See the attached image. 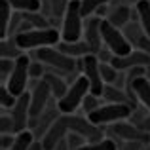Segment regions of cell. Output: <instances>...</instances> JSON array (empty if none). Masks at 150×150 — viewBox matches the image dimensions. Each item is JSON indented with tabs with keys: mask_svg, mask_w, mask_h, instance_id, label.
I'll use <instances>...</instances> for the list:
<instances>
[{
	"mask_svg": "<svg viewBox=\"0 0 150 150\" xmlns=\"http://www.w3.org/2000/svg\"><path fill=\"white\" fill-rule=\"evenodd\" d=\"M15 42L23 51H36L40 48H48V46H57L61 42V33L55 27L33 29L15 34Z\"/></svg>",
	"mask_w": 150,
	"mask_h": 150,
	"instance_id": "obj_1",
	"label": "cell"
},
{
	"mask_svg": "<svg viewBox=\"0 0 150 150\" xmlns=\"http://www.w3.org/2000/svg\"><path fill=\"white\" fill-rule=\"evenodd\" d=\"M84 36V15L80 10V0H70L61 25V40L78 42Z\"/></svg>",
	"mask_w": 150,
	"mask_h": 150,
	"instance_id": "obj_2",
	"label": "cell"
},
{
	"mask_svg": "<svg viewBox=\"0 0 150 150\" xmlns=\"http://www.w3.org/2000/svg\"><path fill=\"white\" fill-rule=\"evenodd\" d=\"M133 110L135 108L131 105H125V103H105L97 110H93L91 114H88V118L95 125L103 127V125H110V124H116V122H122V120H129Z\"/></svg>",
	"mask_w": 150,
	"mask_h": 150,
	"instance_id": "obj_3",
	"label": "cell"
},
{
	"mask_svg": "<svg viewBox=\"0 0 150 150\" xmlns=\"http://www.w3.org/2000/svg\"><path fill=\"white\" fill-rule=\"evenodd\" d=\"M88 93H89V80L84 74H80L69 86V91L57 101V108L61 110V114H74L82 106V103H84Z\"/></svg>",
	"mask_w": 150,
	"mask_h": 150,
	"instance_id": "obj_4",
	"label": "cell"
},
{
	"mask_svg": "<svg viewBox=\"0 0 150 150\" xmlns=\"http://www.w3.org/2000/svg\"><path fill=\"white\" fill-rule=\"evenodd\" d=\"M34 57L40 63H44L46 67H50L51 72H53V70H59V72H74V70H76V65H78V61L74 57L63 53V51L57 50V48H51V46L36 50L34 51Z\"/></svg>",
	"mask_w": 150,
	"mask_h": 150,
	"instance_id": "obj_5",
	"label": "cell"
},
{
	"mask_svg": "<svg viewBox=\"0 0 150 150\" xmlns=\"http://www.w3.org/2000/svg\"><path fill=\"white\" fill-rule=\"evenodd\" d=\"M101 34H103V44L105 48H108L114 55H127L131 53L133 46L129 44V40L125 38L124 30L118 29L116 25L108 21V19H101Z\"/></svg>",
	"mask_w": 150,
	"mask_h": 150,
	"instance_id": "obj_6",
	"label": "cell"
},
{
	"mask_svg": "<svg viewBox=\"0 0 150 150\" xmlns=\"http://www.w3.org/2000/svg\"><path fill=\"white\" fill-rule=\"evenodd\" d=\"M78 67H80L82 74L89 80V91L93 95L103 97V91H105V82H103L101 76V61L97 53H88L84 57L78 59Z\"/></svg>",
	"mask_w": 150,
	"mask_h": 150,
	"instance_id": "obj_7",
	"label": "cell"
},
{
	"mask_svg": "<svg viewBox=\"0 0 150 150\" xmlns=\"http://www.w3.org/2000/svg\"><path fill=\"white\" fill-rule=\"evenodd\" d=\"M29 67H30V57L27 53L19 55V57L15 59V67H13V72H11L10 80H8L6 84H2V86H6L15 97L27 93V86H29V80H30Z\"/></svg>",
	"mask_w": 150,
	"mask_h": 150,
	"instance_id": "obj_8",
	"label": "cell"
},
{
	"mask_svg": "<svg viewBox=\"0 0 150 150\" xmlns=\"http://www.w3.org/2000/svg\"><path fill=\"white\" fill-rule=\"evenodd\" d=\"M69 116V129L74 133H80L82 137H86L88 143H97L103 141V127L95 125L88 116H78V114H67Z\"/></svg>",
	"mask_w": 150,
	"mask_h": 150,
	"instance_id": "obj_9",
	"label": "cell"
},
{
	"mask_svg": "<svg viewBox=\"0 0 150 150\" xmlns=\"http://www.w3.org/2000/svg\"><path fill=\"white\" fill-rule=\"evenodd\" d=\"M53 97L51 88L46 84L44 80H36V84L33 86L30 91V118H36L48 108V103Z\"/></svg>",
	"mask_w": 150,
	"mask_h": 150,
	"instance_id": "obj_10",
	"label": "cell"
},
{
	"mask_svg": "<svg viewBox=\"0 0 150 150\" xmlns=\"http://www.w3.org/2000/svg\"><path fill=\"white\" fill-rule=\"evenodd\" d=\"M108 133L116 135L118 139H122V141H139V143H144V144L150 143V133L143 131L139 125L129 124V122H124V120L112 124V127L108 129Z\"/></svg>",
	"mask_w": 150,
	"mask_h": 150,
	"instance_id": "obj_11",
	"label": "cell"
},
{
	"mask_svg": "<svg viewBox=\"0 0 150 150\" xmlns=\"http://www.w3.org/2000/svg\"><path fill=\"white\" fill-rule=\"evenodd\" d=\"M69 116L67 114H61L57 120L51 124V127L48 129V133L44 135L42 143H44V148L46 150H55L61 141H65V137L69 135Z\"/></svg>",
	"mask_w": 150,
	"mask_h": 150,
	"instance_id": "obj_12",
	"label": "cell"
},
{
	"mask_svg": "<svg viewBox=\"0 0 150 150\" xmlns=\"http://www.w3.org/2000/svg\"><path fill=\"white\" fill-rule=\"evenodd\" d=\"M112 63L118 70H129L133 67H150V53H146L144 50H133L131 53L127 55H114L112 57Z\"/></svg>",
	"mask_w": 150,
	"mask_h": 150,
	"instance_id": "obj_13",
	"label": "cell"
},
{
	"mask_svg": "<svg viewBox=\"0 0 150 150\" xmlns=\"http://www.w3.org/2000/svg\"><path fill=\"white\" fill-rule=\"evenodd\" d=\"M10 114L15 122V131L17 133L29 129V122H30V93L29 91L17 97V103L10 110Z\"/></svg>",
	"mask_w": 150,
	"mask_h": 150,
	"instance_id": "obj_14",
	"label": "cell"
},
{
	"mask_svg": "<svg viewBox=\"0 0 150 150\" xmlns=\"http://www.w3.org/2000/svg\"><path fill=\"white\" fill-rule=\"evenodd\" d=\"M101 19L103 17H88L84 25V40L91 48L93 53H99L103 50V34H101Z\"/></svg>",
	"mask_w": 150,
	"mask_h": 150,
	"instance_id": "obj_15",
	"label": "cell"
},
{
	"mask_svg": "<svg viewBox=\"0 0 150 150\" xmlns=\"http://www.w3.org/2000/svg\"><path fill=\"white\" fill-rule=\"evenodd\" d=\"M55 48L61 50L63 53L70 55V57H74V59L76 57L80 59V57H84V55H88V53H93L86 40H78V42H65V40H61Z\"/></svg>",
	"mask_w": 150,
	"mask_h": 150,
	"instance_id": "obj_16",
	"label": "cell"
},
{
	"mask_svg": "<svg viewBox=\"0 0 150 150\" xmlns=\"http://www.w3.org/2000/svg\"><path fill=\"white\" fill-rule=\"evenodd\" d=\"M131 88H133V91H135L137 101L146 110H150V80H148V76H139L137 80H133Z\"/></svg>",
	"mask_w": 150,
	"mask_h": 150,
	"instance_id": "obj_17",
	"label": "cell"
},
{
	"mask_svg": "<svg viewBox=\"0 0 150 150\" xmlns=\"http://www.w3.org/2000/svg\"><path fill=\"white\" fill-rule=\"evenodd\" d=\"M133 11L129 10V6H125V4H118V6H114L110 11H106V17L112 25H116L118 29H124L125 25L129 23V19H131Z\"/></svg>",
	"mask_w": 150,
	"mask_h": 150,
	"instance_id": "obj_18",
	"label": "cell"
},
{
	"mask_svg": "<svg viewBox=\"0 0 150 150\" xmlns=\"http://www.w3.org/2000/svg\"><path fill=\"white\" fill-rule=\"evenodd\" d=\"M103 99H106V103H125V105H131L133 108H137V106L131 103L127 93H124V89L118 88V86H114V84H106L105 86Z\"/></svg>",
	"mask_w": 150,
	"mask_h": 150,
	"instance_id": "obj_19",
	"label": "cell"
},
{
	"mask_svg": "<svg viewBox=\"0 0 150 150\" xmlns=\"http://www.w3.org/2000/svg\"><path fill=\"white\" fill-rule=\"evenodd\" d=\"M42 80H44L46 84H48L50 88H51V93H53V97H55L57 101L61 99V97L65 95L67 91H69V86H67V82L63 80L61 76H55L53 72H46Z\"/></svg>",
	"mask_w": 150,
	"mask_h": 150,
	"instance_id": "obj_20",
	"label": "cell"
},
{
	"mask_svg": "<svg viewBox=\"0 0 150 150\" xmlns=\"http://www.w3.org/2000/svg\"><path fill=\"white\" fill-rule=\"evenodd\" d=\"M135 13L139 17V23L143 27L144 34L150 38V2L148 0H137L135 2Z\"/></svg>",
	"mask_w": 150,
	"mask_h": 150,
	"instance_id": "obj_21",
	"label": "cell"
},
{
	"mask_svg": "<svg viewBox=\"0 0 150 150\" xmlns=\"http://www.w3.org/2000/svg\"><path fill=\"white\" fill-rule=\"evenodd\" d=\"M25 51L17 46V42H15V36H10V40L8 38H2V42H0V55L6 59H17L19 55H23Z\"/></svg>",
	"mask_w": 150,
	"mask_h": 150,
	"instance_id": "obj_22",
	"label": "cell"
},
{
	"mask_svg": "<svg viewBox=\"0 0 150 150\" xmlns=\"http://www.w3.org/2000/svg\"><path fill=\"white\" fill-rule=\"evenodd\" d=\"M13 8L10 6L8 0H0V34L2 38H8V27H10L11 15H13Z\"/></svg>",
	"mask_w": 150,
	"mask_h": 150,
	"instance_id": "obj_23",
	"label": "cell"
},
{
	"mask_svg": "<svg viewBox=\"0 0 150 150\" xmlns=\"http://www.w3.org/2000/svg\"><path fill=\"white\" fill-rule=\"evenodd\" d=\"M34 139H36V137H34V133L30 131V129L19 131V133H15V141H13V144H11L10 150H30V144H33Z\"/></svg>",
	"mask_w": 150,
	"mask_h": 150,
	"instance_id": "obj_24",
	"label": "cell"
},
{
	"mask_svg": "<svg viewBox=\"0 0 150 150\" xmlns=\"http://www.w3.org/2000/svg\"><path fill=\"white\" fill-rule=\"evenodd\" d=\"M108 4H110V0H80V10H82L84 19H88L93 13H97L101 8L108 6Z\"/></svg>",
	"mask_w": 150,
	"mask_h": 150,
	"instance_id": "obj_25",
	"label": "cell"
},
{
	"mask_svg": "<svg viewBox=\"0 0 150 150\" xmlns=\"http://www.w3.org/2000/svg\"><path fill=\"white\" fill-rule=\"evenodd\" d=\"M122 30H124L125 38L129 40L131 46H139L141 38L144 36V30H143V27H141V23H127Z\"/></svg>",
	"mask_w": 150,
	"mask_h": 150,
	"instance_id": "obj_26",
	"label": "cell"
},
{
	"mask_svg": "<svg viewBox=\"0 0 150 150\" xmlns=\"http://www.w3.org/2000/svg\"><path fill=\"white\" fill-rule=\"evenodd\" d=\"M15 11H40L42 0H8Z\"/></svg>",
	"mask_w": 150,
	"mask_h": 150,
	"instance_id": "obj_27",
	"label": "cell"
},
{
	"mask_svg": "<svg viewBox=\"0 0 150 150\" xmlns=\"http://www.w3.org/2000/svg\"><path fill=\"white\" fill-rule=\"evenodd\" d=\"M21 13H23V19H27L34 29H48L50 27L46 13H42V11H21Z\"/></svg>",
	"mask_w": 150,
	"mask_h": 150,
	"instance_id": "obj_28",
	"label": "cell"
},
{
	"mask_svg": "<svg viewBox=\"0 0 150 150\" xmlns=\"http://www.w3.org/2000/svg\"><path fill=\"white\" fill-rule=\"evenodd\" d=\"M120 70L112 65V63H101V76L105 84H116L118 78H120Z\"/></svg>",
	"mask_w": 150,
	"mask_h": 150,
	"instance_id": "obj_29",
	"label": "cell"
},
{
	"mask_svg": "<svg viewBox=\"0 0 150 150\" xmlns=\"http://www.w3.org/2000/svg\"><path fill=\"white\" fill-rule=\"evenodd\" d=\"M78 150H118V144L112 139H103V141H97V143H86Z\"/></svg>",
	"mask_w": 150,
	"mask_h": 150,
	"instance_id": "obj_30",
	"label": "cell"
},
{
	"mask_svg": "<svg viewBox=\"0 0 150 150\" xmlns=\"http://www.w3.org/2000/svg\"><path fill=\"white\" fill-rule=\"evenodd\" d=\"M17 103V97L6 88V86H0V105H2L4 110H11Z\"/></svg>",
	"mask_w": 150,
	"mask_h": 150,
	"instance_id": "obj_31",
	"label": "cell"
},
{
	"mask_svg": "<svg viewBox=\"0 0 150 150\" xmlns=\"http://www.w3.org/2000/svg\"><path fill=\"white\" fill-rule=\"evenodd\" d=\"M13 67H15V59H6V57H0V82L6 84L10 80L11 72H13Z\"/></svg>",
	"mask_w": 150,
	"mask_h": 150,
	"instance_id": "obj_32",
	"label": "cell"
},
{
	"mask_svg": "<svg viewBox=\"0 0 150 150\" xmlns=\"http://www.w3.org/2000/svg\"><path fill=\"white\" fill-rule=\"evenodd\" d=\"M15 122L11 114H2L0 116V135H15Z\"/></svg>",
	"mask_w": 150,
	"mask_h": 150,
	"instance_id": "obj_33",
	"label": "cell"
},
{
	"mask_svg": "<svg viewBox=\"0 0 150 150\" xmlns=\"http://www.w3.org/2000/svg\"><path fill=\"white\" fill-rule=\"evenodd\" d=\"M101 106V101H99V95H93L91 91L86 95V99H84V103H82V108L86 110V116L88 114H91L93 110H97Z\"/></svg>",
	"mask_w": 150,
	"mask_h": 150,
	"instance_id": "obj_34",
	"label": "cell"
},
{
	"mask_svg": "<svg viewBox=\"0 0 150 150\" xmlns=\"http://www.w3.org/2000/svg\"><path fill=\"white\" fill-rule=\"evenodd\" d=\"M65 141H67V144H69L70 150H78L80 146H84V144L88 143L86 137H82L80 133H74V131H69V135L65 137Z\"/></svg>",
	"mask_w": 150,
	"mask_h": 150,
	"instance_id": "obj_35",
	"label": "cell"
},
{
	"mask_svg": "<svg viewBox=\"0 0 150 150\" xmlns=\"http://www.w3.org/2000/svg\"><path fill=\"white\" fill-rule=\"evenodd\" d=\"M70 0H50V13L55 15V17H61L65 15L67 8H69Z\"/></svg>",
	"mask_w": 150,
	"mask_h": 150,
	"instance_id": "obj_36",
	"label": "cell"
},
{
	"mask_svg": "<svg viewBox=\"0 0 150 150\" xmlns=\"http://www.w3.org/2000/svg\"><path fill=\"white\" fill-rule=\"evenodd\" d=\"M29 74H30V78H34V80H42V78H44V74H46L44 63H40V61H30Z\"/></svg>",
	"mask_w": 150,
	"mask_h": 150,
	"instance_id": "obj_37",
	"label": "cell"
},
{
	"mask_svg": "<svg viewBox=\"0 0 150 150\" xmlns=\"http://www.w3.org/2000/svg\"><path fill=\"white\" fill-rule=\"evenodd\" d=\"M144 143H139V141H124V144L120 146V150H143Z\"/></svg>",
	"mask_w": 150,
	"mask_h": 150,
	"instance_id": "obj_38",
	"label": "cell"
},
{
	"mask_svg": "<svg viewBox=\"0 0 150 150\" xmlns=\"http://www.w3.org/2000/svg\"><path fill=\"white\" fill-rule=\"evenodd\" d=\"M15 141V135H0V150H10Z\"/></svg>",
	"mask_w": 150,
	"mask_h": 150,
	"instance_id": "obj_39",
	"label": "cell"
},
{
	"mask_svg": "<svg viewBox=\"0 0 150 150\" xmlns=\"http://www.w3.org/2000/svg\"><path fill=\"white\" fill-rule=\"evenodd\" d=\"M30 150H46L44 148V143H42L40 139H34L33 144H30Z\"/></svg>",
	"mask_w": 150,
	"mask_h": 150,
	"instance_id": "obj_40",
	"label": "cell"
}]
</instances>
